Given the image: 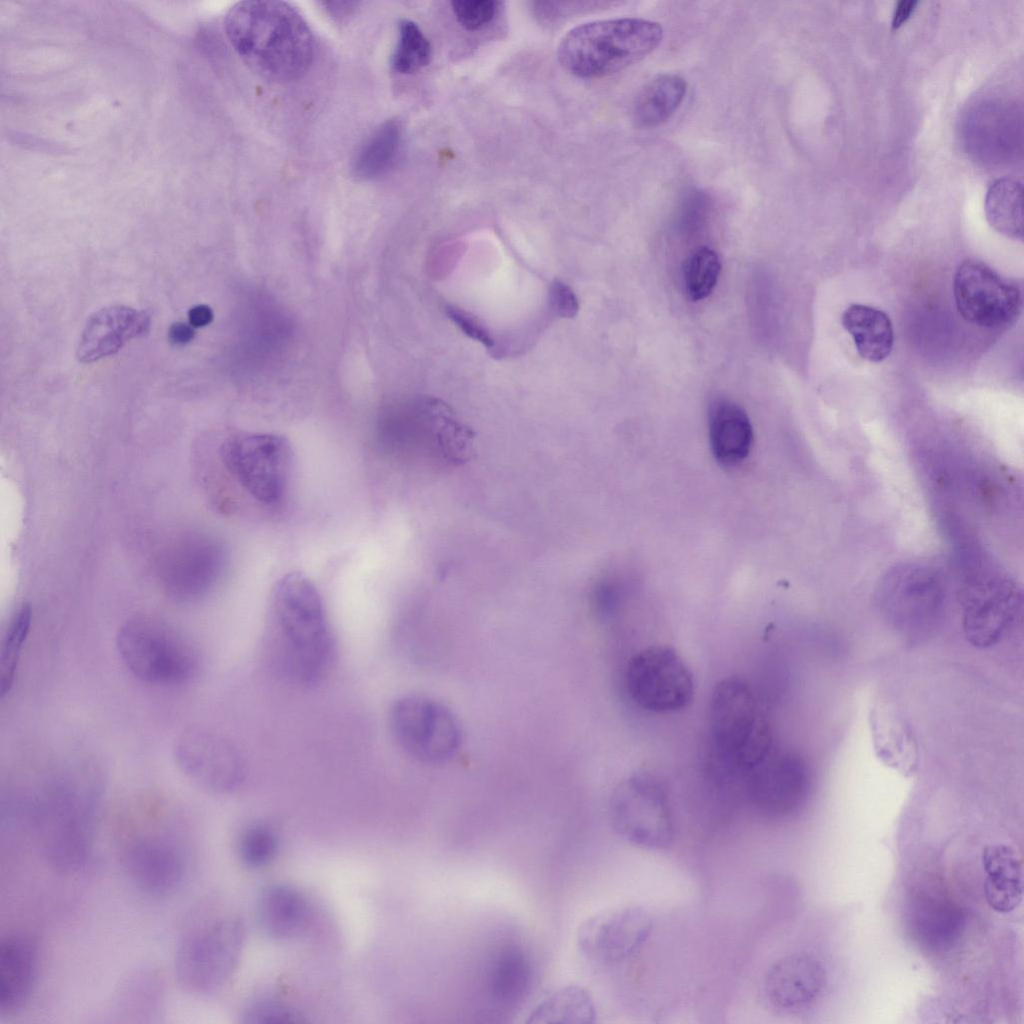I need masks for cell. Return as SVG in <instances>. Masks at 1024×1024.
I'll return each mask as SVG.
<instances>
[{
	"label": "cell",
	"instance_id": "cell-1",
	"mask_svg": "<svg viewBox=\"0 0 1024 1024\" xmlns=\"http://www.w3.org/2000/svg\"><path fill=\"white\" fill-rule=\"evenodd\" d=\"M264 636L276 670L293 684L315 686L333 667L336 643L321 594L301 572H289L274 585Z\"/></svg>",
	"mask_w": 1024,
	"mask_h": 1024
},
{
	"label": "cell",
	"instance_id": "cell-2",
	"mask_svg": "<svg viewBox=\"0 0 1024 1024\" xmlns=\"http://www.w3.org/2000/svg\"><path fill=\"white\" fill-rule=\"evenodd\" d=\"M224 26L240 58L267 79H297L311 64L312 33L301 14L286 2H239L228 11Z\"/></svg>",
	"mask_w": 1024,
	"mask_h": 1024
},
{
	"label": "cell",
	"instance_id": "cell-3",
	"mask_svg": "<svg viewBox=\"0 0 1024 1024\" xmlns=\"http://www.w3.org/2000/svg\"><path fill=\"white\" fill-rule=\"evenodd\" d=\"M473 439V432L447 406L433 399L389 407L377 423L380 448L406 462L463 464L469 458Z\"/></svg>",
	"mask_w": 1024,
	"mask_h": 1024
},
{
	"label": "cell",
	"instance_id": "cell-4",
	"mask_svg": "<svg viewBox=\"0 0 1024 1024\" xmlns=\"http://www.w3.org/2000/svg\"><path fill=\"white\" fill-rule=\"evenodd\" d=\"M662 39V26L651 20L623 17L591 21L562 37L557 57L562 67L577 77L601 78L642 60Z\"/></svg>",
	"mask_w": 1024,
	"mask_h": 1024
},
{
	"label": "cell",
	"instance_id": "cell-5",
	"mask_svg": "<svg viewBox=\"0 0 1024 1024\" xmlns=\"http://www.w3.org/2000/svg\"><path fill=\"white\" fill-rule=\"evenodd\" d=\"M709 730L718 761L748 772L772 749L771 726L749 683L740 677L718 682L709 705Z\"/></svg>",
	"mask_w": 1024,
	"mask_h": 1024
},
{
	"label": "cell",
	"instance_id": "cell-6",
	"mask_svg": "<svg viewBox=\"0 0 1024 1024\" xmlns=\"http://www.w3.org/2000/svg\"><path fill=\"white\" fill-rule=\"evenodd\" d=\"M118 654L138 679L177 685L198 673L200 657L192 642L172 625L148 616L127 620L116 635Z\"/></svg>",
	"mask_w": 1024,
	"mask_h": 1024
},
{
	"label": "cell",
	"instance_id": "cell-7",
	"mask_svg": "<svg viewBox=\"0 0 1024 1024\" xmlns=\"http://www.w3.org/2000/svg\"><path fill=\"white\" fill-rule=\"evenodd\" d=\"M220 459L235 482L264 507L281 505L289 490L293 450L283 436L238 433L220 446Z\"/></svg>",
	"mask_w": 1024,
	"mask_h": 1024
},
{
	"label": "cell",
	"instance_id": "cell-8",
	"mask_svg": "<svg viewBox=\"0 0 1024 1024\" xmlns=\"http://www.w3.org/2000/svg\"><path fill=\"white\" fill-rule=\"evenodd\" d=\"M245 936V926L234 917L219 919L187 934L175 955L179 985L200 995L222 988L238 966Z\"/></svg>",
	"mask_w": 1024,
	"mask_h": 1024
},
{
	"label": "cell",
	"instance_id": "cell-9",
	"mask_svg": "<svg viewBox=\"0 0 1024 1024\" xmlns=\"http://www.w3.org/2000/svg\"><path fill=\"white\" fill-rule=\"evenodd\" d=\"M613 829L635 846L663 850L668 848L674 828L665 791L649 774H637L622 781L609 802Z\"/></svg>",
	"mask_w": 1024,
	"mask_h": 1024
},
{
	"label": "cell",
	"instance_id": "cell-10",
	"mask_svg": "<svg viewBox=\"0 0 1024 1024\" xmlns=\"http://www.w3.org/2000/svg\"><path fill=\"white\" fill-rule=\"evenodd\" d=\"M389 726L397 743L424 763L448 760L462 742L456 716L442 703L422 695L397 699L389 712Z\"/></svg>",
	"mask_w": 1024,
	"mask_h": 1024
},
{
	"label": "cell",
	"instance_id": "cell-11",
	"mask_svg": "<svg viewBox=\"0 0 1024 1024\" xmlns=\"http://www.w3.org/2000/svg\"><path fill=\"white\" fill-rule=\"evenodd\" d=\"M625 685L631 699L642 709L670 713L686 708L693 700V675L679 653L666 645L640 650L628 662Z\"/></svg>",
	"mask_w": 1024,
	"mask_h": 1024
},
{
	"label": "cell",
	"instance_id": "cell-12",
	"mask_svg": "<svg viewBox=\"0 0 1024 1024\" xmlns=\"http://www.w3.org/2000/svg\"><path fill=\"white\" fill-rule=\"evenodd\" d=\"M880 600L898 629L909 636H920L931 630L941 616L945 583L934 567L903 565L885 577Z\"/></svg>",
	"mask_w": 1024,
	"mask_h": 1024
},
{
	"label": "cell",
	"instance_id": "cell-13",
	"mask_svg": "<svg viewBox=\"0 0 1024 1024\" xmlns=\"http://www.w3.org/2000/svg\"><path fill=\"white\" fill-rule=\"evenodd\" d=\"M953 294L962 318L980 327L1006 329L1021 312L1018 286L979 260L967 259L959 264Z\"/></svg>",
	"mask_w": 1024,
	"mask_h": 1024
},
{
	"label": "cell",
	"instance_id": "cell-14",
	"mask_svg": "<svg viewBox=\"0 0 1024 1024\" xmlns=\"http://www.w3.org/2000/svg\"><path fill=\"white\" fill-rule=\"evenodd\" d=\"M174 758L187 778L208 791L229 792L243 780V762L235 747L204 728L185 729L175 741Z\"/></svg>",
	"mask_w": 1024,
	"mask_h": 1024
},
{
	"label": "cell",
	"instance_id": "cell-15",
	"mask_svg": "<svg viewBox=\"0 0 1024 1024\" xmlns=\"http://www.w3.org/2000/svg\"><path fill=\"white\" fill-rule=\"evenodd\" d=\"M652 929V917L644 908L636 905L617 907L583 921L577 932V943L591 960L613 964L637 952Z\"/></svg>",
	"mask_w": 1024,
	"mask_h": 1024
},
{
	"label": "cell",
	"instance_id": "cell-16",
	"mask_svg": "<svg viewBox=\"0 0 1024 1024\" xmlns=\"http://www.w3.org/2000/svg\"><path fill=\"white\" fill-rule=\"evenodd\" d=\"M746 789L761 812L785 816L804 802L810 787V774L801 756L790 751H771L750 769Z\"/></svg>",
	"mask_w": 1024,
	"mask_h": 1024
},
{
	"label": "cell",
	"instance_id": "cell-17",
	"mask_svg": "<svg viewBox=\"0 0 1024 1024\" xmlns=\"http://www.w3.org/2000/svg\"><path fill=\"white\" fill-rule=\"evenodd\" d=\"M122 863L130 880L154 896L175 892L187 871L182 847L172 838L155 833L129 839L122 850Z\"/></svg>",
	"mask_w": 1024,
	"mask_h": 1024
},
{
	"label": "cell",
	"instance_id": "cell-18",
	"mask_svg": "<svg viewBox=\"0 0 1024 1024\" xmlns=\"http://www.w3.org/2000/svg\"><path fill=\"white\" fill-rule=\"evenodd\" d=\"M225 547L209 535H192L174 547L166 557L163 583L179 600L205 595L218 582L226 567Z\"/></svg>",
	"mask_w": 1024,
	"mask_h": 1024
},
{
	"label": "cell",
	"instance_id": "cell-19",
	"mask_svg": "<svg viewBox=\"0 0 1024 1024\" xmlns=\"http://www.w3.org/2000/svg\"><path fill=\"white\" fill-rule=\"evenodd\" d=\"M1018 606L1017 593L1008 583L987 580L973 586L963 599L967 641L981 648L996 644L1013 623Z\"/></svg>",
	"mask_w": 1024,
	"mask_h": 1024
},
{
	"label": "cell",
	"instance_id": "cell-20",
	"mask_svg": "<svg viewBox=\"0 0 1024 1024\" xmlns=\"http://www.w3.org/2000/svg\"><path fill=\"white\" fill-rule=\"evenodd\" d=\"M149 327L146 311L125 305L103 307L88 318L77 346V359L92 363L111 356L130 340L146 334Z\"/></svg>",
	"mask_w": 1024,
	"mask_h": 1024
},
{
	"label": "cell",
	"instance_id": "cell-21",
	"mask_svg": "<svg viewBox=\"0 0 1024 1024\" xmlns=\"http://www.w3.org/2000/svg\"><path fill=\"white\" fill-rule=\"evenodd\" d=\"M822 962L808 953H793L774 962L765 975L764 988L773 1005L785 1010L811 1004L826 984Z\"/></svg>",
	"mask_w": 1024,
	"mask_h": 1024
},
{
	"label": "cell",
	"instance_id": "cell-22",
	"mask_svg": "<svg viewBox=\"0 0 1024 1024\" xmlns=\"http://www.w3.org/2000/svg\"><path fill=\"white\" fill-rule=\"evenodd\" d=\"M710 445L717 462L732 467L742 463L753 444V429L745 410L727 398L714 399L708 410Z\"/></svg>",
	"mask_w": 1024,
	"mask_h": 1024
},
{
	"label": "cell",
	"instance_id": "cell-23",
	"mask_svg": "<svg viewBox=\"0 0 1024 1024\" xmlns=\"http://www.w3.org/2000/svg\"><path fill=\"white\" fill-rule=\"evenodd\" d=\"M38 949L33 941L11 936L0 944V1012L11 1013L28 1000L38 971Z\"/></svg>",
	"mask_w": 1024,
	"mask_h": 1024
},
{
	"label": "cell",
	"instance_id": "cell-24",
	"mask_svg": "<svg viewBox=\"0 0 1024 1024\" xmlns=\"http://www.w3.org/2000/svg\"><path fill=\"white\" fill-rule=\"evenodd\" d=\"M533 979L534 967L528 952L518 944H505L489 965L488 998L498 1008H517L526 1000Z\"/></svg>",
	"mask_w": 1024,
	"mask_h": 1024
},
{
	"label": "cell",
	"instance_id": "cell-25",
	"mask_svg": "<svg viewBox=\"0 0 1024 1024\" xmlns=\"http://www.w3.org/2000/svg\"><path fill=\"white\" fill-rule=\"evenodd\" d=\"M261 930L274 940H290L301 935L310 920L304 896L296 889L274 884L263 889L256 905Z\"/></svg>",
	"mask_w": 1024,
	"mask_h": 1024
},
{
	"label": "cell",
	"instance_id": "cell-26",
	"mask_svg": "<svg viewBox=\"0 0 1024 1024\" xmlns=\"http://www.w3.org/2000/svg\"><path fill=\"white\" fill-rule=\"evenodd\" d=\"M986 874L983 890L988 905L1000 913L1013 911L1023 895L1021 861L1006 844H991L982 852Z\"/></svg>",
	"mask_w": 1024,
	"mask_h": 1024
},
{
	"label": "cell",
	"instance_id": "cell-27",
	"mask_svg": "<svg viewBox=\"0 0 1024 1024\" xmlns=\"http://www.w3.org/2000/svg\"><path fill=\"white\" fill-rule=\"evenodd\" d=\"M842 325L852 336L856 350L866 361L878 363L892 351L894 332L889 316L882 310L852 304L842 314Z\"/></svg>",
	"mask_w": 1024,
	"mask_h": 1024
},
{
	"label": "cell",
	"instance_id": "cell-28",
	"mask_svg": "<svg viewBox=\"0 0 1024 1024\" xmlns=\"http://www.w3.org/2000/svg\"><path fill=\"white\" fill-rule=\"evenodd\" d=\"M686 80L677 74L666 73L647 82L633 104L636 124L653 128L667 122L679 109L687 94Z\"/></svg>",
	"mask_w": 1024,
	"mask_h": 1024
},
{
	"label": "cell",
	"instance_id": "cell-29",
	"mask_svg": "<svg viewBox=\"0 0 1024 1024\" xmlns=\"http://www.w3.org/2000/svg\"><path fill=\"white\" fill-rule=\"evenodd\" d=\"M590 993L579 985L558 988L544 997L530 1012L528 1023L585 1024L596 1020Z\"/></svg>",
	"mask_w": 1024,
	"mask_h": 1024
},
{
	"label": "cell",
	"instance_id": "cell-30",
	"mask_svg": "<svg viewBox=\"0 0 1024 1024\" xmlns=\"http://www.w3.org/2000/svg\"><path fill=\"white\" fill-rule=\"evenodd\" d=\"M915 924L927 945L945 947L957 937L962 917L956 906L938 895H924L915 904Z\"/></svg>",
	"mask_w": 1024,
	"mask_h": 1024
},
{
	"label": "cell",
	"instance_id": "cell-31",
	"mask_svg": "<svg viewBox=\"0 0 1024 1024\" xmlns=\"http://www.w3.org/2000/svg\"><path fill=\"white\" fill-rule=\"evenodd\" d=\"M399 122L389 120L380 125L364 142L353 161V172L364 180L384 174L395 162L401 145Z\"/></svg>",
	"mask_w": 1024,
	"mask_h": 1024
},
{
	"label": "cell",
	"instance_id": "cell-32",
	"mask_svg": "<svg viewBox=\"0 0 1024 1024\" xmlns=\"http://www.w3.org/2000/svg\"><path fill=\"white\" fill-rule=\"evenodd\" d=\"M985 213L990 226L1002 235L1022 240V186L1011 179L996 181L987 191Z\"/></svg>",
	"mask_w": 1024,
	"mask_h": 1024
},
{
	"label": "cell",
	"instance_id": "cell-33",
	"mask_svg": "<svg viewBox=\"0 0 1024 1024\" xmlns=\"http://www.w3.org/2000/svg\"><path fill=\"white\" fill-rule=\"evenodd\" d=\"M32 622V611L23 604L11 619L0 649V695H6L14 682L18 661L28 637Z\"/></svg>",
	"mask_w": 1024,
	"mask_h": 1024
},
{
	"label": "cell",
	"instance_id": "cell-34",
	"mask_svg": "<svg viewBox=\"0 0 1024 1024\" xmlns=\"http://www.w3.org/2000/svg\"><path fill=\"white\" fill-rule=\"evenodd\" d=\"M431 55V44L419 26L411 20H402L392 56L394 69L401 74L415 73L428 65Z\"/></svg>",
	"mask_w": 1024,
	"mask_h": 1024
},
{
	"label": "cell",
	"instance_id": "cell-35",
	"mask_svg": "<svg viewBox=\"0 0 1024 1024\" xmlns=\"http://www.w3.org/2000/svg\"><path fill=\"white\" fill-rule=\"evenodd\" d=\"M721 271L717 254L704 246L694 250L683 267L686 293L693 301H699L711 294Z\"/></svg>",
	"mask_w": 1024,
	"mask_h": 1024
},
{
	"label": "cell",
	"instance_id": "cell-36",
	"mask_svg": "<svg viewBox=\"0 0 1024 1024\" xmlns=\"http://www.w3.org/2000/svg\"><path fill=\"white\" fill-rule=\"evenodd\" d=\"M278 850V837L267 825L256 824L246 828L240 836L238 853L250 868H262L272 862Z\"/></svg>",
	"mask_w": 1024,
	"mask_h": 1024
},
{
	"label": "cell",
	"instance_id": "cell-37",
	"mask_svg": "<svg viewBox=\"0 0 1024 1024\" xmlns=\"http://www.w3.org/2000/svg\"><path fill=\"white\" fill-rule=\"evenodd\" d=\"M248 1024H296L303 1022L300 1012L274 997L263 996L251 1001L243 1012Z\"/></svg>",
	"mask_w": 1024,
	"mask_h": 1024
},
{
	"label": "cell",
	"instance_id": "cell-38",
	"mask_svg": "<svg viewBox=\"0 0 1024 1024\" xmlns=\"http://www.w3.org/2000/svg\"><path fill=\"white\" fill-rule=\"evenodd\" d=\"M500 5L501 2L493 0L451 2L457 22L468 31H478L492 23L500 11Z\"/></svg>",
	"mask_w": 1024,
	"mask_h": 1024
},
{
	"label": "cell",
	"instance_id": "cell-39",
	"mask_svg": "<svg viewBox=\"0 0 1024 1024\" xmlns=\"http://www.w3.org/2000/svg\"><path fill=\"white\" fill-rule=\"evenodd\" d=\"M445 314L467 337L487 349L494 348V339L489 331L471 314L451 305L445 307Z\"/></svg>",
	"mask_w": 1024,
	"mask_h": 1024
},
{
	"label": "cell",
	"instance_id": "cell-40",
	"mask_svg": "<svg viewBox=\"0 0 1024 1024\" xmlns=\"http://www.w3.org/2000/svg\"><path fill=\"white\" fill-rule=\"evenodd\" d=\"M550 307L561 318H574L579 310V301L573 289L561 280H554L549 289Z\"/></svg>",
	"mask_w": 1024,
	"mask_h": 1024
},
{
	"label": "cell",
	"instance_id": "cell-41",
	"mask_svg": "<svg viewBox=\"0 0 1024 1024\" xmlns=\"http://www.w3.org/2000/svg\"><path fill=\"white\" fill-rule=\"evenodd\" d=\"M194 336V328L184 322H175L171 324L168 330V339L175 346L188 344L193 340Z\"/></svg>",
	"mask_w": 1024,
	"mask_h": 1024
},
{
	"label": "cell",
	"instance_id": "cell-42",
	"mask_svg": "<svg viewBox=\"0 0 1024 1024\" xmlns=\"http://www.w3.org/2000/svg\"><path fill=\"white\" fill-rule=\"evenodd\" d=\"M214 318L213 310L206 304H198L188 311L189 324L193 328H201L209 325Z\"/></svg>",
	"mask_w": 1024,
	"mask_h": 1024
},
{
	"label": "cell",
	"instance_id": "cell-43",
	"mask_svg": "<svg viewBox=\"0 0 1024 1024\" xmlns=\"http://www.w3.org/2000/svg\"><path fill=\"white\" fill-rule=\"evenodd\" d=\"M918 1L914 0H901L897 3L894 9L892 18V28L897 29L903 23H905L916 8Z\"/></svg>",
	"mask_w": 1024,
	"mask_h": 1024
},
{
	"label": "cell",
	"instance_id": "cell-44",
	"mask_svg": "<svg viewBox=\"0 0 1024 1024\" xmlns=\"http://www.w3.org/2000/svg\"><path fill=\"white\" fill-rule=\"evenodd\" d=\"M355 2H324L323 6L333 17H345L356 7Z\"/></svg>",
	"mask_w": 1024,
	"mask_h": 1024
}]
</instances>
